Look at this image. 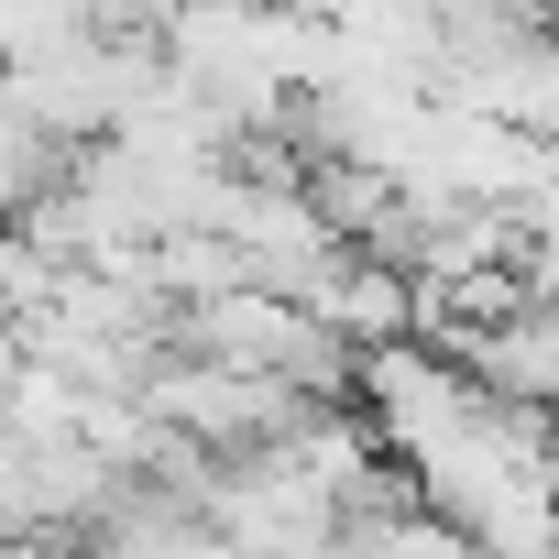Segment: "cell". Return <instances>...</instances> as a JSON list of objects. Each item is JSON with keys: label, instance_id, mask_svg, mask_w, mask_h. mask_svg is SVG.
I'll return each mask as SVG.
<instances>
[{"label": "cell", "instance_id": "1", "mask_svg": "<svg viewBox=\"0 0 559 559\" xmlns=\"http://www.w3.org/2000/svg\"><path fill=\"white\" fill-rule=\"evenodd\" d=\"M461 373H472V395H559V308L548 297H526V308H504V319H483L461 352H450Z\"/></svg>", "mask_w": 559, "mask_h": 559}, {"label": "cell", "instance_id": "2", "mask_svg": "<svg viewBox=\"0 0 559 559\" xmlns=\"http://www.w3.org/2000/svg\"><path fill=\"white\" fill-rule=\"evenodd\" d=\"M352 352H373V341H406V263H384V252H341L330 274H319V297H308Z\"/></svg>", "mask_w": 559, "mask_h": 559}, {"label": "cell", "instance_id": "3", "mask_svg": "<svg viewBox=\"0 0 559 559\" xmlns=\"http://www.w3.org/2000/svg\"><path fill=\"white\" fill-rule=\"evenodd\" d=\"M341 537V559H472V526H450L439 504H384V515H341L330 526Z\"/></svg>", "mask_w": 559, "mask_h": 559}, {"label": "cell", "instance_id": "4", "mask_svg": "<svg viewBox=\"0 0 559 559\" xmlns=\"http://www.w3.org/2000/svg\"><path fill=\"white\" fill-rule=\"evenodd\" d=\"M45 559H110V548H99V537H56Z\"/></svg>", "mask_w": 559, "mask_h": 559}, {"label": "cell", "instance_id": "5", "mask_svg": "<svg viewBox=\"0 0 559 559\" xmlns=\"http://www.w3.org/2000/svg\"><path fill=\"white\" fill-rule=\"evenodd\" d=\"M286 559H341V537H308V548H286Z\"/></svg>", "mask_w": 559, "mask_h": 559}, {"label": "cell", "instance_id": "6", "mask_svg": "<svg viewBox=\"0 0 559 559\" xmlns=\"http://www.w3.org/2000/svg\"><path fill=\"white\" fill-rule=\"evenodd\" d=\"M504 12H515V23H548V0H504Z\"/></svg>", "mask_w": 559, "mask_h": 559}]
</instances>
